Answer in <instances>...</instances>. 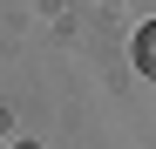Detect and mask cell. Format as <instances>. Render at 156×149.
Wrapping results in <instances>:
<instances>
[{"label":"cell","instance_id":"1","mask_svg":"<svg viewBox=\"0 0 156 149\" xmlns=\"http://www.w3.org/2000/svg\"><path fill=\"white\" fill-rule=\"evenodd\" d=\"M136 68L149 74V81H156V20H149V27L136 34Z\"/></svg>","mask_w":156,"mask_h":149}]
</instances>
